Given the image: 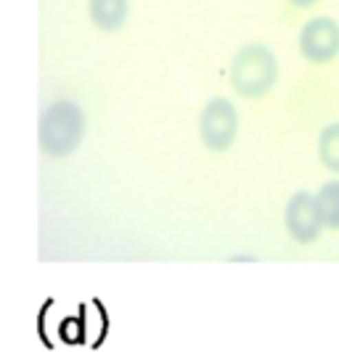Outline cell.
<instances>
[{
    "label": "cell",
    "mask_w": 339,
    "mask_h": 352,
    "mask_svg": "<svg viewBox=\"0 0 339 352\" xmlns=\"http://www.w3.org/2000/svg\"><path fill=\"white\" fill-rule=\"evenodd\" d=\"M228 77L241 98H263L278 80V58L265 43H247L233 53Z\"/></svg>",
    "instance_id": "6da1fadb"
},
{
    "label": "cell",
    "mask_w": 339,
    "mask_h": 352,
    "mask_svg": "<svg viewBox=\"0 0 339 352\" xmlns=\"http://www.w3.org/2000/svg\"><path fill=\"white\" fill-rule=\"evenodd\" d=\"M197 127L204 148L223 154L239 138V109L228 98H212L199 111Z\"/></svg>",
    "instance_id": "7a4b0ae2"
},
{
    "label": "cell",
    "mask_w": 339,
    "mask_h": 352,
    "mask_svg": "<svg viewBox=\"0 0 339 352\" xmlns=\"http://www.w3.org/2000/svg\"><path fill=\"white\" fill-rule=\"evenodd\" d=\"M297 48L313 67H326L339 56V21L331 16L307 19L297 35Z\"/></svg>",
    "instance_id": "3957f363"
},
{
    "label": "cell",
    "mask_w": 339,
    "mask_h": 352,
    "mask_svg": "<svg viewBox=\"0 0 339 352\" xmlns=\"http://www.w3.org/2000/svg\"><path fill=\"white\" fill-rule=\"evenodd\" d=\"M284 226L292 241L297 244H313L321 236V220L316 212V201L310 191H297L284 207Z\"/></svg>",
    "instance_id": "277c9868"
},
{
    "label": "cell",
    "mask_w": 339,
    "mask_h": 352,
    "mask_svg": "<svg viewBox=\"0 0 339 352\" xmlns=\"http://www.w3.org/2000/svg\"><path fill=\"white\" fill-rule=\"evenodd\" d=\"M316 212L321 220V228L339 230V177L337 180H326L318 194L313 196Z\"/></svg>",
    "instance_id": "5b68a950"
},
{
    "label": "cell",
    "mask_w": 339,
    "mask_h": 352,
    "mask_svg": "<svg viewBox=\"0 0 339 352\" xmlns=\"http://www.w3.org/2000/svg\"><path fill=\"white\" fill-rule=\"evenodd\" d=\"M127 11H130L127 0H93L90 3V14L96 19V24L104 30H117L127 19Z\"/></svg>",
    "instance_id": "8992f818"
},
{
    "label": "cell",
    "mask_w": 339,
    "mask_h": 352,
    "mask_svg": "<svg viewBox=\"0 0 339 352\" xmlns=\"http://www.w3.org/2000/svg\"><path fill=\"white\" fill-rule=\"evenodd\" d=\"M318 162L339 177V122L326 124L318 135Z\"/></svg>",
    "instance_id": "52a82bcc"
},
{
    "label": "cell",
    "mask_w": 339,
    "mask_h": 352,
    "mask_svg": "<svg viewBox=\"0 0 339 352\" xmlns=\"http://www.w3.org/2000/svg\"><path fill=\"white\" fill-rule=\"evenodd\" d=\"M294 8H310V6H316L318 0H289Z\"/></svg>",
    "instance_id": "ba28073f"
}]
</instances>
